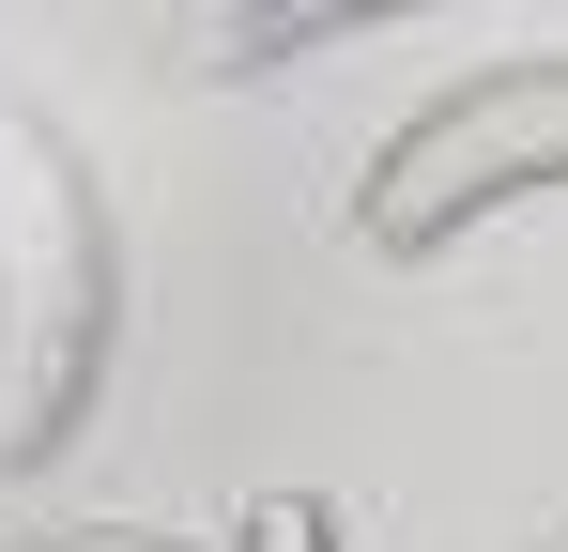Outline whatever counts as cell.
Returning <instances> with one entry per match:
<instances>
[{
    "label": "cell",
    "mask_w": 568,
    "mask_h": 552,
    "mask_svg": "<svg viewBox=\"0 0 568 552\" xmlns=\"http://www.w3.org/2000/svg\"><path fill=\"white\" fill-rule=\"evenodd\" d=\"M93 354H108V215L62 139L0 123V476L78 446Z\"/></svg>",
    "instance_id": "cell-1"
},
{
    "label": "cell",
    "mask_w": 568,
    "mask_h": 552,
    "mask_svg": "<svg viewBox=\"0 0 568 552\" xmlns=\"http://www.w3.org/2000/svg\"><path fill=\"white\" fill-rule=\"evenodd\" d=\"M538 184H568V47H523V62L446 78L369 154L354 231H369L384 262H446V246H476V231H491L507 200H538Z\"/></svg>",
    "instance_id": "cell-2"
},
{
    "label": "cell",
    "mask_w": 568,
    "mask_h": 552,
    "mask_svg": "<svg viewBox=\"0 0 568 552\" xmlns=\"http://www.w3.org/2000/svg\"><path fill=\"white\" fill-rule=\"evenodd\" d=\"M231 552H338V507H323V491H262V507L231 522Z\"/></svg>",
    "instance_id": "cell-3"
},
{
    "label": "cell",
    "mask_w": 568,
    "mask_h": 552,
    "mask_svg": "<svg viewBox=\"0 0 568 552\" xmlns=\"http://www.w3.org/2000/svg\"><path fill=\"white\" fill-rule=\"evenodd\" d=\"M0 552H185V538H154V522H47V538H0Z\"/></svg>",
    "instance_id": "cell-4"
},
{
    "label": "cell",
    "mask_w": 568,
    "mask_h": 552,
    "mask_svg": "<svg viewBox=\"0 0 568 552\" xmlns=\"http://www.w3.org/2000/svg\"><path fill=\"white\" fill-rule=\"evenodd\" d=\"M538 552H568V538H538Z\"/></svg>",
    "instance_id": "cell-5"
}]
</instances>
